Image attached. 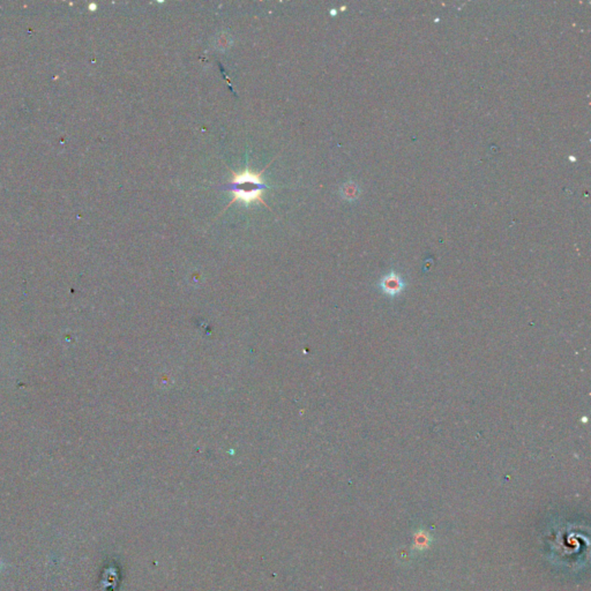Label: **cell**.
I'll use <instances>...</instances> for the list:
<instances>
[{
    "mask_svg": "<svg viewBox=\"0 0 591 591\" xmlns=\"http://www.w3.org/2000/svg\"><path fill=\"white\" fill-rule=\"evenodd\" d=\"M265 189L260 174H252L248 170L235 174L230 183V189L233 193V203L237 200L244 205H248L252 201H260L265 205L262 198V189Z\"/></svg>",
    "mask_w": 591,
    "mask_h": 591,
    "instance_id": "obj_1",
    "label": "cell"
},
{
    "mask_svg": "<svg viewBox=\"0 0 591 591\" xmlns=\"http://www.w3.org/2000/svg\"><path fill=\"white\" fill-rule=\"evenodd\" d=\"M406 284L401 279V276L396 273L392 272L384 276L380 281L381 290L384 291V294L389 296H396L404 289Z\"/></svg>",
    "mask_w": 591,
    "mask_h": 591,
    "instance_id": "obj_2",
    "label": "cell"
}]
</instances>
